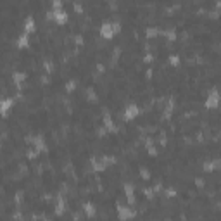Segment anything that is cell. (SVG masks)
<instances>
[{
  "label": "cell",
  "mask_w": 221,
  "mask_h": 221,
  "mask_svg": "<svg viewBox=\"0 0 221 221\" xmlns=\"http://www.w3.org/2000/svg\"><path fill=\"white\" fill-rule=\"evenodd\" d=\"M119 31V24L118 22H104L102 24V28H100V35L104 36V38H111L114 33H118Z\"/></svg>",
  "instance_id": "6da1fadb"
},
{
  "label": "cell",
  "mask_w": 221,
  "mask_h": 221,
  "mask_svg": "<svg viewBox=\"0 0 221 221\" xmlns=\"http://www.w3.org/2000/svg\"><path fill=\"white\" fill-rule=\"evenodd\" d=\"M218 100H220L218 92H216V90H213V93H211V95H209V99L206 100V107H216V105H218Z\"/></svg>",
  "instance_id": "7a4b0ae2"
},
{
  "label": "cell",
  "mask_w": 221,
  "mask_h": 221,
  "mask_svg": "<svg viewBox=\"0 0 221 221\" xmlns=\"http://www.w3.org/2000/svg\"><path fill=\"white\" fill-rule=\"evenodd\" d=\"M135 116H138V107L137 105H130L124 111V119H133Z\"/></svg>",
  "instance_id": "3957f363"
},
{
  "label": "cell",
  "mask_w": 221,
  "mask_h": 221,
  "mask_svg": "<svg viewBox=\"0 0 221 221\" xmlns=\"http://www.w3.org/2000/svg\"><path fill=\"white\" fill-rule=\"evenodd\" d=\"M50 14L54 16V19H55L57 22H64V21L67 19V16H66L64 10H55V12H50Z\"/></svg>",
  "instance_id": "277c9868"
},
{
  "label": "cell",
  "mask_w": 221,
  "mask_h": 221,
  "mask_svg": "<svg viewBox=\"0 0 221 221\" xmlns=\"http://www.w3.org/2000/svg\"><path fill=\"white\" fill-rule=\"evenodd\" d=\"M133 214H135L133 211H128L126 207H119V218H121V220H126V218H131Z\"/></svg>",
  "instance_id": "5b68a950"
},
{
  "label": "cell",
  "mask_w": 221,
  "mask_h": 221,
  "mask_svg": "<svg viewBox=\"0 0 221 221\" xmlns=\"http://www.w3.org/2000/svg\"><path fill=\"white\" fill-rule=\"evenodd\" d=\"M10 104H14V100H12V99H9V100H3V102H2V112H3V114L7 112V109L10 107Z\"/></svg>",
  "instance_id": "8992f818"
},
{
  "label": "cell",
  "mask_w": 221,
  "mask_h": 221,
  "mask_svg": "<svg viewBox=\"0 0 221 221\" xmlns=\"http://www.w3.org/2000/svg\"><path fill=\"white\" fill-rule=\"evenodd\" d=\"M17 45H19V47H26V45H28V35H26V33L19 36V43H17Z\"/></svg>",
  "instance_id": "52a82bcc"
},
{
  "label": "cell",
  "mask_w": 221,
  "mask_h": 221,
  "mask_svg": "<svg viewBox=\"0 0 221 221\" xmlns=\"http://www.w3.org/2000/svg\"><path fill=\"white\" fill-rule=\"evenodd\" d=\"M24 29H26V33L33 29V17H28V19H26V24H24Z\"/></svg>",
  "instance_id": "ba28073f"
},
{
  "label": "cell",
  "mask_w": 221,
  "mask_h": 221,
  "mask_svg": "<svg viewBox=\"0 0 221 221\" xmlns=\"http://www.w3.org/2000/svg\"><path fill=\"white\" fill-rule=\"evenodd\" d=\"M85 211H86V214L88 216H92L95 211H93V207H92V204H85Z\"/></svg>",
  "instance_id": "9c48e42d"
},
{
  "label": "cell",
  "mask_w": 221,
  "mask_h": 221,
  "mask_svg": "<svg viewBox=\"0 0 221 221\" xmlns=\"http://www.w3.org/2000/svg\"><path fill=\"white\" fill-rule=\"evenodd\" d=\"M169 61H171V64H178V57H171Z\"/></svg>",
  "instance_id": "30bf717a"
}]
</instances>
